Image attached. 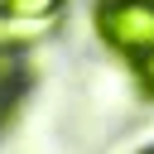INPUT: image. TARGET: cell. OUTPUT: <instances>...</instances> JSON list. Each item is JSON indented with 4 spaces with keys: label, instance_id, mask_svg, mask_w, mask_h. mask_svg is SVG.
<instances>
[{
    "label": "cell",
    "instance_id": "obj_1",
    "mask_svg": "<svg viewBox=\"0 0 154 154\" xmlns=\"http://www.w3.org/2000/svg\"><path fill=\"white\" fill-rule=\"evenodd\" d=\"M96 34L120 58H140L154 48V0H101L96 5Z\"/></svg>",
    "mask_w": 154,
    "mask_h": 154
},
{
    "label": "cell",
    "instance_id": "obj_2",
    "mask_svg": "<svg viewBox=\"0 0 154 154\" xmlns=\"http://www.w3.org/2000/svg\"><path fill=\"white\" fill-rule=\"evenodd\" d=\"M63 5H67V0H0V14H5V19L34 24V19H53Z\"/></svg>",
    "mask_w": 154,
    "mask_h": 154
},
{
    "label": "cell",
    "instance_id": "obj_3",
    "mask_svg": "<svg viewBox=\"0 0 154 154\" xmlns=\"http://www.w3.org/2000/svg\"><path fill=\"white\" fill-rule=\"evenodd\" d=\"M135 82H140V91H144V96H154V48L135 58Z\"/></svg>",
    "mask_w": 154,
    "mask_h": 154
},
{
    "label": "cell",
    "instance_id": "obj_4",
    "mask_svg": "<svg viewBox=\"0 0 154 154\" xmlns=\"http://www.w3.org/2000/svg\"><path fill=\"white\" fill-rule=\"evenodd\" d=\"M10 96H14V91H10V87H0V125H5V111H10Z\"/></svg>",
    "mask_w": 154,
    "mask_h": 154
},
{
    "label": "cell",
    "instance_id": "obj_5",
    "mask_svg": "<svg viewBox=\"0 0 154 154\" xmlns=\"http://www.w3.org/2000/svg\"><path fill=\"white\" fill-rule=\"evenodd\" d=\"M144 154H154V149H144Z\"/></svg>",
    "mask_w": 154,
    "mask_h": 154
}]
</instances>
